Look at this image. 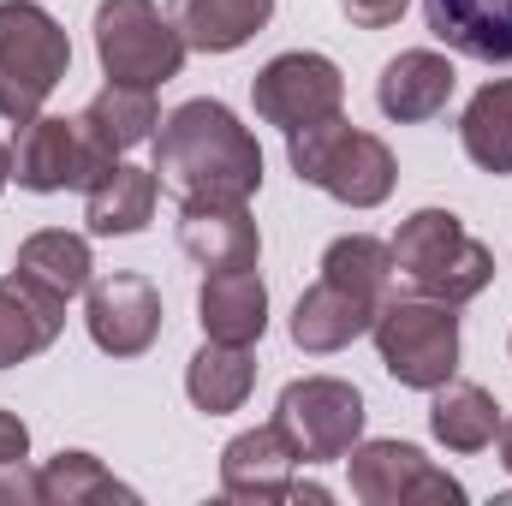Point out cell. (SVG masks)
Listing matches in <instances>:
<instances>
[{"instance_id":"cell-18","label":"cell","mask_w":512,"mask_h":506,"mask_svg":"<svg viewBox=\"0 0 512 506\" xmlns=\"http://www.w3.org/2000/svg\"><path fill=\"white\" fill-rule=\"evenodd\" d=\"M376 310L382 304H370V298H358V292H346L334 280H316L292 310V340L304 352H346L358 334H370Z\"/></svg>"},{"instance_id":"cell-7","label":"cell","mask_w":512,"mask_h":506,"mask_svg":"<svg viewBox=\"0 0 512 506\" xmlns=\"http://www.w3.org/2000/svg\"><path fill=\"white\" fill-rule=\"evenodd\" d=\"M274 423L298 447V465H328V459H346L358 447V435H364V393L334 376L286 381V393L274 405Z\"/></svg>"},{"instance_id":"cell-26","label":"cell","mask_w":512,"mask_h":506,"mask_svg":"<svg viewBox=\"0 0 512 506\" xmlns=\"http://www.w3.org/2000/svg\"><path fill=\"white\" fill-rule=\"evenodd\" d=\"M108 501L131 506L137 489L114 483V471H102V459H90V453H54L42 465V506H108Z\"/></svg>"},{"instance_id":"cell-27","label":"cell","mask_w":512,"mask_h":506,"mask_svg":"<svg viewBox=\"0 0 512 506\" xmlns=\"http://www.w3.org/2000/svg\"><path fill=\"white\" fill-rule=\"evenodd\" d=\"M322 280H334V286L382 304L387 286H393V245L370 239V233H346V239H334L322 251Z\"/></svg>"},{"instance_id":"cell-20","label":"cell","mask_w":512,"mask_h":506,"mask_svg":"<svg viewBox=\"0 0 512 506\" xmlns=\"http://www.w3.org/2000/svg\"><path fill=\"white\" fill-rule=\"evenodd\" d=\"M90 203H84V221H90V233H102V239H131V233H143L149 221H155V197H161V179H155V167H114L102 185H90L84 191Z\"/></svg>"},{"instance_id":"cell-10","label":"cell","mask_w":512,"mask_h":506,"mask_svg":"<svg viewBox=\"0 0 512 506\" xmlns=\"http://www.w3.org/2000/svg\"><path fill=\"white\" fill-rule=\"evenodd\" d=\"M84 322H90V340H96L108 358H137V352H149L155 334H161V292H155L143 274L90 280Z\"/></svg>"},{"instance_id":"cell-3","label":"cell","mask_w":512,"mask_h":506,"mask_svg":"<svg viewBox=\"0 0 512 506\" xmlns=\"http://www.w3.org/2000/svg\"><path fill=\"white\" fill-rule=\"evenodd\" d=\"M393 274L441 304H465L495 280V251L459 227L453 209H417L393 233Z\"/></svg>"},{"instance_id":"cell-2","label":"cell","mask_w":512,"mask_h":506,"mask_svg":"<svg viewBox=\"0 0 512 506\" xmlns=\"http://www.w3.org/2000/svg\"><path fill=\"white\" fill-rule=\"evenodd\" d=\"M286 161H292V173L304 185L328 191L346 209H376V203H387L393 197V179H399L393 149H387L382 137H370V131L346 126L340 114L334 120H316V126H304V131H286Z\"/></svg>"},{"instance_id":"cell-21","label":"cell","mask_w":512,"mask_h":506,"mask_svg":"<svg viewBox=\"0 0 512 506\" xmlns=\"http://www.w3.org/2000/svg\"><path fill=\"white\" fill-rule=\"evenodd\" d=\"M429 429L453 453H483L501 435V405L477 381H441L435 387V405H429Z\"/></svg>"},{"instance_id":"cell-19","label":"cell","mask_w":512,"mask_h":506,"mask_svg":"<svg viewBox=\"0 0 512 506\" xmlns=\"http://www.w3.org/2000/svg\"><path fill=\"white\" fill-rule=\"evenodd\" d=\"M274 18V0H173V30L197 54H233Z\"/></svg>"},{"instance_id":"cell-22","label":"cell","mask_w":512,"mask_h":506,"mask_svg":"<svg viewBox=\"0 0 512 506\" xmlns=\"http://www.w3.org/2000/svg\"><path fill=\"white\" fill-rule=\"evenodd\" d=\"M251 387H256L251 346H221V340H209V346L185 364V393H191V405L209 411V417L239 411V405L251 399Z\"/></svg>"},{"instance_id":"cell-23","label":"cell","mask_w":512,"mask_h":506,"mask_svg":"<svg viewBox=\"0 0 512 506\" xmlns=\"http://www.w3.org/2000/svg\"><path fill=\"white\" fill-rule=\"evenodd\" d=\"M78 126H84V137H90L102 155L120 161L131 143L155 137L161 114H155V96H149V90H137V84H108V90L78 114Z\"/></svg>"},{"instance_id":"cell-15","label":"cell","mask_w":512,"mask_h":506,"mask_svg":"<svg viewBox=\"0 0 512 506\" xmlns=\"http://www.w3.org/2000/svg\"><path fill=\"white\" fill-rule=\"evenodd\" d=\"M66 328V298H54L48 286H36L30 274H6L0 280V370L48 352Z\"/></svg>"},{"instance_id":"cell-28","label":"cell","mask_w":512,"mask_h":506,"mask_svg":"<svg viewBox=\"0 0 512 506\" xmlns=\"http://www.w3.org/2000/svg\"><path fill=\"white\" fill-rule=\"evenodd\" d=\"M405 6H411V0H340V12H346L358 30H387V24H399Z\"/></svg>"},{"instance_id":"cell-14","label":"cell","mask_w":512,"mask_h":506,"mask_svg":"<svg viewBox=\"0 0 512 506\" xmlns=\"http://www.w3.org/2000/svg\"><path fill=\"white\" fill-rule=\"evenodd\" d=\"M179 251L197 268H256L262 233L245 203H179Z\"/></svg>"},{"instance_id":"cell-1","label":"cell","mask_w":512,"mask_h":506,"mask_svg":"<svg viewBox=\"0 0 512 506\" xmlns=\"http://www.w3.org/2000/svg\"><path fill=\"white\" fill-rule=\"evenodd\" d=\"M155 179L179 203H251L262 185V149L227 102H179L155 131Z\"/></svg>"},{"instance_id":"cell-16","label":"cell","mask_w":512,"mask_h":506,"mask_svg":"<svg viewBox=\"0 0 512 506\" xmlns=\"http://www.w3.org/2000/svg\"><path fill=\"white\" fill-rule=\"evenodd\" d=\"M197 322L221 346H256L268 328V286L256 268H215L197 292Z\"/></svg>"},{"instance_id":"cell-17","label":"cell","mask_w":512,"mask_h":506,"mask_svg":"<svg viewBox=\"0 0 512 506\" xmlns=\"http://www.w3.org/2000/svg\"><path fill=\"white\" fill-rule=\"evenodd\" d=\"M429 30L483 66H512V0H423Z\"/></svg>"},{"instance_id":"cell-30","label":"cell","mask_w":512,"mask_h":506,"mask_svg":"<svg viewBox=\"0 0 512 506\" xmlns=\"http://www.w3.org/2000/svg\"><path fill=\"white\" fill-rule=\"evenodd\" d=\"M24 453H30V429H24V417H12L0 405V465H24Z\"/></svg>"},{"instance_id":"cell-24","label":"cell","mask_w":512,"mask_h":506,"mask_svg":"<svg viewBox=\"0 0 512 506\" xmlns=\"http://www.w3.org/2000/svg\"><path fill=\"white\" fill-rule=\"evenodd\" d=\"M459 143H465V155H471L483 173H495V179L512 173V78L483 84V90L465 102V114H459Z\"/></svg>"},{"instance_id":"cell-29","label":"cell","mask_w":512,"mask_h":506,"mask_svg":"<svg viewBox=\"0 0 512 506\" xmlns=\"http://www.w3.org/2000/svg\"><path fill=\"white\" fill-rule=\"evenodd\" d=\"M0 501L42 506V471H24V465H0Z\"/></svg>"},{"instance_id":"cell-13","label":"cell","mask_w":512,"mask_h":506,"mask_svg":"<svg viewBox=\"0 0 512 506\" xmlns=\"http://www.w3.org/2000/svg\"><path fill=\"white\" fill-rule=\"evenodd\" d=\"M453 84H459V72H453L447 54H435V48H405L399 60H387L382 66V78H376V102H382L387 120H399V126H423V120L447 114Z\"/></svg>"},{"instance_id":"cell-11","label":"cell","mask_w":512,"mask_h":506,"mask_svg":"<svg viewBox=\"0 0 512 506\" xmlns=\"http://www.w3.org/2000/svg\"><path fill=\"white\" fill-rule=\"evenodd\" d=\"M12 179L24 191H42V197L66 191V185L90 191L96 185V161L84 149V126L78 120H48V114L24 120L18 143H12Z\"/></svg>"},{"instance_id":"cell-4","label":"cell","mask_w":512,"mask_h":506,"mask_svg":"<svg viewBox=\"0 0 512 506\" xmlns=\"http://www.w3.org/2000/svg\"><path fill=\"white\" fill-rule=\"evenodd\" d=\"M66 72H72V42L60 18L36 0H0V114L18 126L36 120Z\"/></svg>"},{"instance_id":"cell-25","label":"cell","mask_w":512,"mask_h":506,"mask_svg":"<svg viewBox=\"0 0 512 506\" xmlns=\"http://www.w3.org/2000/svg\"><path fill=\"white\" fill-rule=\"evenodd\" d=\"M12 268L30 274L36 286H48L54 298H78V292H90V245H84L78 233H60V227L30 233V239L18 245V262H12Z\"/></svg>"},{"instance_id":"cell-6","label":"cell","mask_w":512,"mask_h":506,"mask_svg":"<svg viewBox=\"0 0 512 506\" xmlns=\"http://www.w3.org/2000/svg\"><path fill=\"white\" fill-rule=\"evenodd\" d=\"M96 60L108 72V84L155 90V84L179 78L185 36L173 30V18H161L155 0H102L96 6Z\"/></svg>"},{"instance_id":"cell-8","label":"cell","mask_w":512,"mask_h":506,"mask_svg":"<svg viewBox=\"0 0 512 506\" xmlns=\"http://www.w3.org/2000/svg\"><path fill=\"white\" fill-rule=\"evenodd\" d=\"M251 102L268 126L304 131L316 120H334L346 102V78L328 54H274L251 84Z\"/></svg>"},{"instance_id":"cell-32","label":"cell","mask_w":512,"mask_h":506,"mask_svg":"<svg viewBox=\"0 0 512 506\" xmlns=\"http://www.w3.org/2000/svg\"><path fill=\"white\" fill-rule=\"evenodd\" d=\"M6 179H12V149L0 143V191H6Z\"/></svg>"},{"instance_id":"cell-12","label":"cell","mask_w":512,"mask_h":506,"mask_svg":"<svg viewBox=\"0 0 512 506\" xmlns=\"http://www.w3.org/2000/svg\"><path fill=\"white\" fill-rule=\"evenodd\" d=\"M292 465H298V447L286 441L280 423H262L245 429L221 447V489L233 501H292Z\"/></svg>"},{"instance_id":"cell-5","label":"cell","mask_w":512,"mask_h":506,"mask_svg":"<svg viewBox=\"0 0 512 506\" xmlns=\"http://www.w3.org/2000/svg\"><path fill=\"white\" fill-rule=\"evenodd\" d=\"M370 334H376V352H382L387 376L399 387L435 393L459 370V316L441 298H423V292L417 298H382Z\"/></svg>"},{"instance_id":"cell-9","label":"cell","mask_w":512,"mask_h":506,"mask_svg":"<svg viewBox=\"0 0 512 506\" xmlns=\"http://www.w3.org/2000/svg\"><path fill=\"white\" fill-rule=\"evenodd\" d=\"M346 471H352V495L364 506H459L465 489L435 471L411 441H358L346 453Z\"/></svg>"},{"instance_id":"cell-31","label":"cell","mask_w":512,"mask_h":506,"mask_svg":"<svg viewBox=\"0 0 512 506\" xmlns=\"http://www.w3.org/2000/svg\"><path fill=\"white\" fill-rule=\"evenodd\" d=\"M495 441H501V465L512 471V417H501V435Z\"/></svg>"}]
</instances>
